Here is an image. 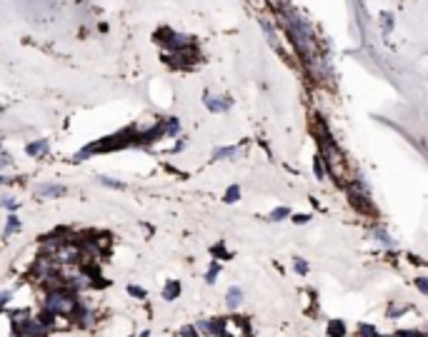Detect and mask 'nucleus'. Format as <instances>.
<instances>
[{
  "instance_id": "f257e3e1",
  "label": "nucleus",
  "mask_w": 428,
  "mask_h": 337,
  "mask_svg": "<svg viewBox=\"0 0 428 337\" xmlns=\"http://www.w3.org/2000/svg\"><path fill=\"white\" fill-rule=\"evenodd\" d=\"M45 312L48 315H60V318H73V315H78V298L68 287L48 290V295H45Z\"/></svg>"
},
{
  "instance_id": "f03ea898",
  "label": "nucleus",
  "mask_w": 428,
  "mask_h": 337,
  "mask_svg": "<svg viewBox=\"0 0 428 337\" xmlns=\"http://www.w3.org/2000/svg\"><path fill=\"white\" fill-rule=\"evenodd\" d=\"M321 148H323V163L328 165V175H331L336 183L346 185L348 183V163L343 157V152L333 145L331 140H321Z\"/></svg>"
},
{
  "instance_id": "7ed1b4c3",
  "label": "nucleus",
  "mask_w": 428,
  "mask_h": 337,
  "mask_svg": "<svg viewBox=\"0 0 428 337\" xmlns=\"http://www.w3.org/2000/svg\"><path fill=\"white\" fill-rule=\"evenodd\" d=\"M15 330H18V337H45L48 330H50V325L40 318H28L20 327H15Z\"/></svg>"
},
{
  "instance_id": "20e7f679",
  "label": "nucleus",
  "mask_w": 428,
  "mask_h": 337,
  "mask_svg": "<svg viewBox=\"0 0 428 337\" xmlns=\"http://www.w3.org/2000/svg\"><path fill=\"white\" fill-rule=\"evenodd\" d=\"M198 330L206 332L208 337H226V330H223V320H200L198 322Z\"/></svg>"
},
{
  "instance_id": "39448f33",
  "label": "nucleus",
  "mask_w": 428,
  "mask_h": 337,
  "mask_svg": "<svg viewBox=\"0 0 428 337\" xmlns=\"http://www.w3.org/2000/svg\"><path fill=\"white\" fill-rule=\"evenodd\" d=\"M348 197H350V203L358 207V210H363V212H368L370 210V203H366L368 200V195H366V190L361 185H350L348 187Z\"/></svg>"
},
{
  "instance_id": "423d86ee",
  "label": "nucleus",
  "mask_w": 428,
  "mask_h": 337,
  "mask_svg": "<svg viewBox=\"0 0 428 337\" xmlns=\"http://www.w3.org/2000/svg\"><path fill=\"white\" fill-rule=\"evenodd\" d=\"M203 103H206V108L211 112H226L231 108V100H228V97H218V95H208V93L203 97Z\"/></svg>"
},
{
  "instance_id": "0eeeda50",
  "label": "nucleus",
  "mask_w": 428,
  "mask_h": 337,
  "mask_svg": "<svg viewBox=\"0 0 428 337\" xmlns=\"http://www.w3.org/2000/svg\"><path fill=\"white\" fill-rule=\"evenodd\" d=\"M240 302H243V290H240V287H231V290L226 292V305H228V310H238Z\"/></svg>"
},
{
  "instance_id": "6e6552de",
  "label": "nucleus",
  "mask_w": 428,
  "mask_h": 337,
  "mask_svg": "<svg viewBox=\"0 0 428 337\" xmlns=\"http://www.w3.org/2000/svg\"><path fill=\"white\" fill-rule=\"evenodd\" d=\"M68 190L63 185H40L38 187V195L40 197H63Z\"/></svg>"
},
{
  "instance_id": "1a4fd4ad",
  "label": "nucleus",
  "mask_w": 428,
  "mask_h": 337,
  "mask_svg": "<svg viewBox=\"0 0 428 337\" xmlns=\"http://www.w3.org/2000/svg\"><path fill=\"white\" fill-rule=\"evenodd\" d=\"M178 295H180V282L171 280L165 287H163V300H168V302H173V300H178Z\"/></svg>"
},
{
  "instance_id": "9d476101",
  "label": "nucleus",
  "mask_w": 428,
  "mask_h": 337,
  "mask_svg": "<svg viewBox=\"0 0 428 337\" xmlns=\"http://www.w3.org/2000/svg\"><path fill=\"white\" fill-rule=\"evenodd\" d=\"M343 335H346L343 320H328V337H343Z\"/></svg>"
},
{
  "instance_id": "9b49d317",
  "label": "nucleus",
  "mask_w": 428,
  "mask_h": 337,
  "mask_svg": "<svg viewBox=\"0 0 428 337\" xmlns=\"http://www.w3.org/2000/svg\"><path fill=\"white\" fill-rule=\"evenodd\" d=\"M28 155H43V152H48V140H38V143H30L28 148H25Z\"/></svg>"
},
{
  "instance_id": "f8f14e48",
  "label": "nucleus",
  "mask_w": 428,
  "mask_h": 337,
  "mask_svg": "<svg viewBox=\"0 0 428 337\" xmlns=\"http://www.w3.org/2000/svg\"><path fill=\"white\" fill-rule=\"evenodd\" d=\"M288 215H291V210H288V207H275L271 215H268V220H271V223H281V220H286Z\"/></svg>"
},
{
  "instance_id": "ddd939ff",
  "label": "nucleus",
  "mask_w": 428,
  "mask_h": 337,
  "mask_svg": "<svg viewBox=\"0 0 428 337\" xmlns=\"http://www.w3.org/2000/svg\"><path fill=\"white\" fill-rule=\"evenodd\" d=\"M20 230V220L15 215H8V223H5V237L8 235H13V232H18Z\"/></svg>"
},
{
  "instance_id": "4468645a",
  "label": "nucleus",
  "mask_w": 428,
  "mask_h": 337,
  "mask_svg": "<svg viewBox=\"0 0 428 337\" xmlns=\"http://www.w3.org/2000/svg\"><path fill=\"white\" fill-rule=\"evenodd\" d=\"M235 148H218L213 152V160H226V157H235Z\"/></svg>"
},
{
  "instance_id": "2eb2a0df",
  "label": "nucleus",
  "mask_w": 428,
  "mask_h": 337,
  "mask_svg": "<svg viewBox=\"0 0 428 337\" xmlns=\"http://www.w3.org/2000/svg\"><path fill=\"white\" fill-rule=\"evenodd\" d=\"M238 197H240V187L238 185H231L226 190V203H238Z\"/></svg>"
},
{
  "instance_id": "dca6fc26",
  "label": "nucleus",
  "mask_w": 428,
  "mask_h": 337,
  "mask_svg": "<svg viewBox=\"0 0 428 337\" xmlns=\"http://www.w3.org/2000/svg\"><path fill=\"white\" fill-rule=\"evenodd\" d=\"M218 272H220V265H218V262H211V267H208V272H206V280L213 285L215 277H218Z\"/></svg>"
},
{
  "instance_id": "f3484780",
  "label": "nucleus",
  "mask_w": 428,
  "mask_h": 337,
  "mask_svg": "<svg viewBox=\"0 0 428 337\" xmlns=\"http://www.w3.org/2000/svg\"><path fill=\"white\" fill-rule=\"evenodd\" d=\"M293 270H295L298 275H308V265H306V260H301V257L293 260Z\"/></svg>"
},
{
  "instance_id": "a211bd4d",
  "label": "nucleus",
  "mask_w": 428,
  "mask_h": 337,
  "mask_svg": "<svg viewBox=\"0 0 428 337\" xmlns=\"http://www.w3.org/2000/svg\"><path fill=\"white\" fill-rule=\"evenodd\" d=\"M260 25H263V30H266V35H268V40H271L273 48H278V40H275V33H273V28L266 23V20H260Z\"/></svg>"
},
{
  "instance_id": "6ab92c4d",
  "label": "nucleus",
  "mask_w": 428,
  "mask_h": 337,
  "mask_svg": "<svg viewBox=\"0 0 428 337\" xmlns=\"http://www.w3.org/2000/svg\"><path fill=\"white\" fill-rule=\"evenodd\" d=\"M376 237H378V243H381V245H386V247H396V243L390 240V235H386L383 230H378V232H376Z\"/></svg>"
},
{
  "instance_id": "aec40b11",
  "label": "nucleus",
  "mask_w": 428,
  "mask_h": 337,
  "mask_svg": "<svg viewBox=\"0 0 428 337\" xmlns=\"http://www.w3.org/2000/svg\"><path fill=\"white\" fill-rule=\"evenodd\" d=\"M100 183L105 187H116V190H123L125 187V183H120V180H113V177H100Z\"/></svg>"
},
{
  "instance_id": "412c9836",
  "label": "nucleus",
  "mask_w": 428,
  "mask_h": 337,
  "mask_svg": "<svg viewBox=\"0 0 428 337\" xmlns=\"http://www.w3.org/2000/svg\"><path fill=\"white\" fill-rule=\"evenodd\" d=\"M358 337H378V332H376L370 325H361V327H358Z\"/></svg>"
},
{
  "instance_id": "4be33fe9",
  "label": "nucleus",
  "mask_w": 428,
  "mask_h": 337,
  "mask_svg": "<svg viewBox=\"0 0 428 337\" xmlns=\"http://www.w3.org/2000/svg\"><path fill=\"white\" fill-rule=\"evenodd\" d=\"M411 305H398V307H393V310H388L390 318H398V315H403V312H408Z\"/></svg>"
},
{
  "instance_id": "5701e85b",
  "label": "nucleus",
  "mask_w": 428,
  "mask_h": 337,
  "mask_svg": "<svg viewBox=\"0 0 428 337\" xmlns=\"http://www.w3.org/2000/svg\"><path fill=\"white\" fill-rule=\"evenodd\" d=\"M313 170H315V177H318V180H323V160H321V157H315Z\"/></svg>"
},
{
  "instance_id": "b1692460",
  "label": "nucleus",
  "mask_w": 428,
  "mask_h": 337,
  "mask_svg": "<svg viewBox=\"0 0 428 337\" xmlns=\"http://www.w3.org/2000/svg\"><path fill=\"white\" fill-rule=\"evenodd\" d=\"M0 207H8V210H15L18 203L13 200V197H0Z\"/></svg>"
},
{
  "instance_id": "393cba45",
  "label": "nucleus",
  "mask_w": 428,
  "mask_h": 337,
  "mask_svg": "<svg viewBox=\"0 0 428 337\" xmlns=\"http://www.w3.org/2000/svg\"><path fill=\"white\" fill-rule=\"evenodd\" d=\"M10 300H13V290H5V292H0V307H5Z\"/></svg>"
},
{
  "instance_id": "a878e982",
  "label": "nucleus",
  "mask_w": 428,
  "mask_h": 337,
  "mask_svg": "<svg viewBox=\"0 0 428 337\" xmlns=\"http://www.w3.org/2000/svg\"><path fill=\"white\" fill-rule=\"evenodd\" d=\"M128 292H131L133 298H138V300H143V298H145V292H143L140 287H136V285H128Z\"/></svg>"
},
{
  "instance_id": "bb28decb",
  "label": "nucleus",
  "mask_w": 428,
  "mask_h": 337,
  "mask_svg": "<svg viewBox=\"0 0 428 337\" xmlns=\"http://www.w3.org/2000/svg\"><path fill=\"white\" fill-rule=\"evenodd\" d=\"M165 130H168V135H175V132H178V120H175V117H171V123H165Z\"/></svg>"
},
{
  "instance_id": "cd10ccee",
  "label": "nucleus",
  "mask_w": 428,
  "mask_h": 337,
  "mask_svg": "<svg viewBox=\"0 0 428 337\" xmlns=\"http://www.w3.org/2000/svg\"><path fill=\"white\" fill-rule=\"evenodd\" d=\"M80 320H83V322H80L83 327H90V325H93V320H96V318H93V312H83V318H80Z\"/></svg>"
},
{
  "instance_id": "c85d7f7f",
  "label": "nucleus",
  "mask_w": 428,
  "mask_h": 337,
  "mask_svg": "<svg viewBox=\"0 0 428 337\" xmlns=\"http://www.w3.org/2000/svg\"><path fill=\"white\" fill-rule=\"evenodd\" d=\"M213 255H218V257H226V260L231 257V252H226V250H223V245H215V247H213Z\"/></svg>"
},
{
  "instance_id": "c756f323",
  "label": "nucleus",
  "mask_w": 428,
  "mask_h": 337,
  "mask_svg": "<svg viewBox=\"0 0 428 337\" xmlns=\"http://www.w3.org/2000/svg\"><path fill=\"white\" fill-rule=\"evenodd\" d=\"M416 285H418V290H421L423 295H428V282H426V277H418V280H416Z\"/></svg>"
},
{
  "instance_id": "7c9ffc66",
  "label": "nucleus",
  "mask_w": 428,
  "mask_h": 337,
  "mask_svg": "<svg viewBox=\"0 0 428 337\" xmlns=\"http://www.w3.org/2000/svg\"><path fill=\"white\" fill-rule=\"evenodd\" d=\"M180 337H195V327H188V325H185V327L180 330Z\"/></svg>"
},
{
  "instance_id": "2f4dec72",
  "label": "nucleus",
  "mask_w": 428,
  "mask_h": 337,
  "mask_svg": "<svg viewBox=\"0 0 428 337\" xmlns=\"http://www.w3.org/2000/svg\"><path fill=\"white\" fill-rule=\"evenodd\" d=\"M308 220H311L308 215H295V217H293V223H295V225H306Z\"/></svg>"
},
{
  "instance_id": "473e14b6",
  "label": "nucleus",
  "mask_w": 428,
  "mask_h": 337,
  "mask_svg": "<svg viewBox=\"0 0 428 337\" xmlns=\"http://www.w3.org/2000/svg\"><path fill=\"white\" fill-rule=\"evenodd\" d=\"M10 183H15L13 177H5V175H0V185H10Z\"/></svg>"
},
{
  "instance_id": "72a5a7b5",
  "label": "nucleus",
  "mask_w": 428,
  "mask_h": 337,
  "mask_svg": "<svg viewBox=\"0 0 428 337\" xmlns=\"http://www.w3.org/2000/svg\"><path fill=\"white\" fill-rule=\"evenodd\" d=\"M8 163H10V157H0V168H5Z\"/></svg>"
},
{
  "instance_id": "f704fd0d",
  "label": "nucleus",
  "mask_w": 428,
  "mask_h": 337,
  "mask_svg": "<svg viewBox=\"0 0 428 337\" xmlns=\"http://www.w3.org/2000/svg\"><path fill=\"white\" fill-rule=\"evenodd\" d=\"M140 337H151V332H148V330H145V332H140Z\"/></svg>"
},
{
  "instance_id": "c9c22d12",
  "label": "nucleus",
  "mask_w": 428,
  "mask_h": 337,
  "mask_svg": "<svg viewBox=\"0 0 428 337\" xmlns=\"http://www.w3.org/2000/svg\"><path fill=\"white\" fill-rule=\"evenodd\" d=\"M0 148H3V140H0Z\"/></svg>"
},
{
  "instance_id": "e433bc0d",
  "label": "nucleus",
  "mask_w": 428,
  "mask_h": 337,
  "mask_svg": "<svg viewBox=\"0 0 428 337\" xmlns=\"http://www.w3.org/2000/svg\"><path fill=\"white\" fill-rule=\"evenodd\" d=\"M378 337H381V335H378Z\"/></svg>"
}]
</instances>
